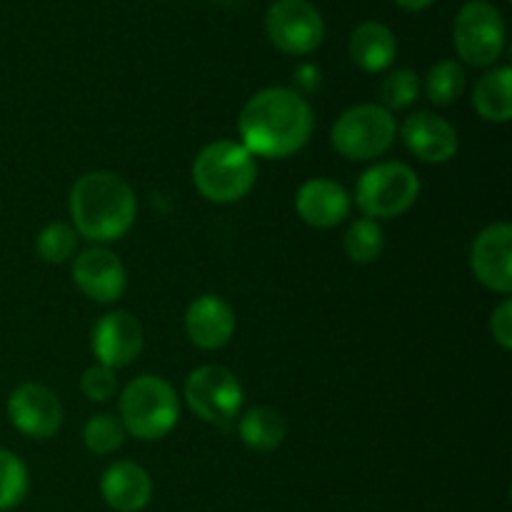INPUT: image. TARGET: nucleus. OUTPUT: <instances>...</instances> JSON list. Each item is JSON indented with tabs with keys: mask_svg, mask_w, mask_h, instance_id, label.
Instances as JSON below:
<instances>
[{
	"mask_svg": "<svg viewBox=\"0 0 512 512\" xmlns=\"http://www.w3.org/2000/svg\"><path fill=\"white\" fill-rule=\"evenodd\" d=\"M313 108L293 88H265L243 105L238 133L255 158L283 160L308 145L313 135Z\"/></svg>",
	"mask_w": 512,
	"mask_h": 512,
	"instance_id": "1",
	"label": "nucleus"
},
{
	"mask_svg": "<svg viewBox=\"0 0 512 512\" xmlns=\"http://www.w3.org/2000/svg\"><path fill=\"white\" fill-rule=\"evenodd\" d=\"M138 215V198L128 180L108 170L85 173L70 190L73 230L90 243H115L125 238Z\"/></svg>",
	"mask_w": 512,
	"mask_h": 512,
	"instance_id": "2",
	"label": "nucleus"
},
{
	"mask_svg": "<svg viewBox=\"0 0 512 512\" xmlns=\"http://www.w3.org/2000/svg\"><path fill=\"white\" fill-rule=\"evenodd\" d=\"M258 180L255 155L235 140H215L193 160V183L205 200L218 205L238 203Z\"/></svg>",
	"mask_w": 512,
	"mask_h": 512,
	"instance_id": "3",
	"label": "nucleus"
},
{
	"mask_svg": "<svg viewBox=\"0 0 512 512\" xmlns=\"http://www.w3.org/2000/svg\"><path fill=\"white\" fill-rule=\"evenodd\" d=\"M180 398L160 375H138L120 393V423L143 443L163 440L178 425Z\"/></svg>",
	"mask_w": 512,
	"mask_h": 512,
	"instance_id": "4",
	"label": "nucleus"
},
{
	"mask_svg": "<svg viewBox=\"0 0 512 512\" xmlns=\"http://www.w3.org/2000/svg\"><path fill=\"white\" fill-rule=\"evenodd\" d=\"M420 198V178L410 165L375 163L355 183V205L370 220L400 218Z\"/></svg>",
	"mask_w": 512,
	"mask_h": 512,
	"instance_id": "5",
	"label": "nucleus"
},
{
	"mask_svg": "<svg viewBox=\"0 0 512 512\" xmlns=\"http://www.w3.org/2000/svg\"><path fill=\"white\" fill-rule=\"evenodd\" d=\"M398 123L383 105L360 103L340 113L330 130V143L343 158L355 163L383 158L395 143Z\"/></svg>",
	"mask_w": 512,
	"mask_h": 512,
	"instance_id": "6",
	"label": "nucleus"
},
{
	"mask_svg": "<svg viewBox=\"0 0 512 512\" xmlns=\"http://www.w3.org/2000/svg\"><path fill=\"white\" fill-rule=\"evenodd\" d=\"M508 40L505 18L488 0H468L453 20L458 58L473 68H490L500 60Z\"/></svg>",
	"mask_w": 512,
	"mask_h": 512,
	"instance_id": "7",
	"label": "nucleus"
},
{
	"mask_svg": "<svg viewBox=\"0 0 512 512\" xmlns=\"http://www.w3.org/2000/svg\"><path fill=\"white\" fill-rule=\"evenodd\" d=\"M265 35L285 55L315 53L325 38V20L310 0H275L265 13Z\"/></svg>",
	"mask_w": 512,
	"mask_h": 512,
	"instance_id": "8",
	"label": "nucleus"
},
{
	"mask_svg": "<svg viewBox=\"0 0 512 512\" xmlns=\"http://www.w3.org/2000/svg\"><path fill=\"white\" fill-rule=\"evenodd\" d=\"M185 403L208 425H228L243 408V385L223 365H203L185 380Z\"/></svg>",
	"mask_w": 512,
	"mask_h": 512,
	"instance_id": "9",
	"label": "nucleus"
},
{
	"mask_svg": "<svg viewBox=\"0 0 512 512\" xmlns=\"http://www.w3.org/2000/svg\"><path fill=\"white\" fill-rule=\"evenodd\" d=\"M63 403L50 388L40 383H23L10 393L8 420L20 435L48 440L63 428Z\"/></svg>",
	"mask_w": 512,
	"mask_h": 512,
	"instance_id": "10",
	"label": "nucleus"
},
{
	"mask_svg": "<svg viewBox=\"0 0 512 512\" xmlns=\"http://www.w3.org/2000/svg\"><path fill=\"white\" fill-rule=\"evenodd\" d=\"M470 268L480 285L500 295L512 293V225H488L470 245Z\"/></svg>",
	"mask_w": 512,
	"mask_h": 512,
	"instance_id": "11",
	"label": "nucleus"
},
{
	"mask_svg": "<svg viewBox=\"0 0 512 512\" xmlns=\"http://www.w3.org/2000/svg\"><path fill=\"white\" fill-rule=\"evenodd\" d=\"M143 325L128 310L105 313L90 333V348L100 365L110 370L128 368L143 353Z\"/></svg>",
	"mask_w": 512,
	"mask_h": 512,
	"instance_id": "12",
	"label": "nucleus"
},
{
	"mask_svg": "<svg viewBox=\"0 0 512 512\" xmlns=\"http://www.w3.org/2000/svg\"><path fill=\"white\" fill-rule=\"evenodd\" d=\"M73 283L95 303H115L128 288V270L113 250L93 245L73 260Z\"/></svg>",
	"mask_w": 512,
	"mask_h": 512,
	"instance_id": "13",
	"label": "nucleus"
},
{
	"mask_svg": "<svg viewBox=\"0 0 512 512\" xmlns=\"http://www.w3.org/2000/svg\"><path fill=\"white\" fill-rule=\"evenodd\" d=\"M403 143L410 153L423 163H450L458 155L460 140L458 130L445 118L435 113H415L400 128Z\"/></svg>",
	"mask_w": 512,
	"mask_h": 512,
	"instance_id": "14",
	"label": "nucleus"
},
{
	"mask_svg": "<svg viewBox=\"0 0 512 512\" xmlns=\"http://www.w3.org/2000/svg\"><path fill=\"white\" fill-rule=\"evenodd\" d=\"M350 198L348 190L330 178H313L305 180L295 193V210H298L300 220L310 228L328 230L343 223L350 213Z\"/></svg>",
	"mask_w": 512,
	"mask_h": 512,
	"instance_id": "15",
	"label": "nucleus"
},
{
	"mask_svg": "<svg viewBox=\"0 0 512 512\" xmlns=\"http://www.w3.org/2000/svg\"><path fill=\"white\" fill-rule=\"evenodd\" d=\"M235 313L220 295H200L185 310V335L200 350H220L233 340Z\"/></svg>",
	"mask_w": 512,
	"mask_h": 512,
	"instance_id": "16",
	"label": "nucleus"
},
{
	"mask_svg": "<svg viewBox=\"0 0 512 512\" xmlns=\"http://www.w3.org/2000/svg\"><path fill=\"white\" fill-rule=\"evenodd\" d=\"M100 495L115 512H140L153 498V480L143 465L133 460H118L100 478Z\"/></svg>",
	"mask_w": 512,
	"mask_h": 512,
	"instance_id": "17",
	"label": "nucleus"
},
{
	"mask_svg": "<svg viewBox=\"0 0 512 512\" xmlns=\"http://www.w3.org/2000/svg\"><path fill=\"white\" fill-rule=\"evenodd\" d=\"M350 60L365 73H385L398 58V38L380 20H365L350 33Z\"/></svg>",
	"mask_w": 512,
	"mask_h": 512,
	"instance_id": "18",
	"label": "nucleus"
},
{
	"mask_svg": "<svg viewBox=\"0 0 512 512\" xmlns=\"http://www.w3.org/2000/svg\"><path fill=\"white\" fill-rule=\"evenodd\" d=\"M473 108L488 123H510L512 118V68L488 70L473 88Z\"/></svg>",
	"mask_w": 512,
	"mask_h": 512,
	"instance_id": "19",
	"label": "nucleus"
},
{
	"mask_svg": "<svg viewBox=\"0 0 512 512\" xmlns=\"http://www.w3.org/2000/svg\"><path fill=\"white\" fill-rule=\"evenodd\" d=\"M238 433L245 448L255 450V453H270V450L280 448V443L288 435V425L278 410L253 408L240 418Z\"/></svg>",
	"mask_w": 512,
	"mask_h": 512,
	"instance_id": "20",
	"label": "nucleus"
},
{
	"mask_svg": "<svg viewBox=\"0 0 512 512\" xmlns=\"http://www.w3.org/2000/svg\"><path fill=\"white\" fill-rule=\"evenodd\" d=\"M465 88H468V75L460 60H440L428 70L423 83L425 98L433 105H453L455 100L463 98Z\"/></svg>",
	"mask_w": 512,
	"mask_h": 512,
	"instance_id": "21",
	"label": "nucleus"
},
{
	"mask_svg": "<svg viewBox=\"0 0 512 512\" xmlns=\"http://www.w3.org/2000/svg\"><path fill=\"white\" fill-rule=\"evenodd\" d=\"M343 248H345V255H348L353 263L358 265L375 263V260L383 255V248H385V235L378 220H370V218L353 220L348 233H345L343 238Z\"/></svg>",
	"mask_w": 512,
	"mask_h": 512,
	"instance_id": "22",
	"label": "nucleus"
},
{
	"mask_svg": "<svg viewBox=\"0 0 512 512\" xmlns=\"http://www.w3.org/2000/svg\"><path fill=\"white\" fill-rule=\"evenodd\" d=\"M30 488V475L23 460L0 448V512L18 508Z\"/></svg>",
	"mask_w": 512,
	"mask_h": 512,
	"instance_id": "23",
	"label": "nucleus"
},
{
	"mask_svg": "<svg viewBox=\"0 0 512 512\" xmlns=\"http://www.w3.org/2000/svg\"><path fill=\"white\" fill-rule=\"evenodd\" d=\"M125 428L120 418L108 413L93 415L83 428V443L90 453L95 455H113L123 448L125 443Z\"/></svg>",
	"mask_w": 512,
	"mask_h": 512,
	"instance_id": "24",
	"label": "nucleus"
},
{
	"mask_svg": "<svg viewBox=\"0 0 512 512\" xmlns=\"http://www.w3.org/2000/svg\"><path fill=\"white\" fill-rule=\"evenodd\" d=\"M423 93V83H420L418 73L410 68L390 70L380 83V100H383L385 110H405L415 103Z\"/></svg>",
	"mask_w": 512,
	"mask_h": 512,
	"instance_id": "25",
	"label": "nucleus"
},
{
	"mask_svg": "<svg viewBox=\"0 0 512 512\" xmlns=\"http://www.w3.org/2000/svg\"><path fill=\"white\" fill-rule=\"evenodd\" d=\"M75 248H78V233L68 223L45 225L38 233V240H35V250H38L40 260L48 265H60L70 260Z\"/></svg>",
	"mask_w": 512,
	"mask_h": 512,
	"instance_id": "26",
	"label": "nucleus"
},
{
	"mask_svg": "<svg viewBox=\"0 0 512 512\" xmlns=\"http://www.w3.org/2000/svg\"><path fill=\"white\" fill-rule=\"evenodd\" d=\"M80 390L90 403H108L118 393V378L115 370L105 368V365H90L80 378Z\"/></svg>",
	"mask_w": 512,
	"mask_h": 512,
	"instance_id": "27",
	"label": "nucleus"
},
{
	"mask_svg": "<svg viewBox=\"0 0 512 512\" xmlns=\"http://www.w3.org/2000/svg\"><path fill=\"white\" fill-rule=\"evenodd\" d=\"M490 333L503 350H512V300L505 298L490 318Z\"/></svg>",
	"mask_w": 512,
	"mask_h": 512,
	"instance_id": "28",
	"label": "nucleus"
},
{
	"mask_svg": "<svg viewBox=\"0 0 512 512\" xmlns=\"http://www.w3.org/2000/svg\"><path fill=\"white\" fill-rule=\"evenodd\" d=\"M293 83L295 93H300L305 98V95L310 93H318L320 85H323V73H320V68L315 63H303L295 68Z\"/></svg>",
	"mask_w": 512,
	"mask_h": 512,
	"instance_id": "29",
	"label": "nucleus"
},
{
	"mask_svg": "<svg viewBox=\"0 0 512 512\" xmlns=\"http://www.w3.org/2000/svg\"><path fill=\"white\" fill-rule=\"evenodd\" d=\"M393 3L398 5V8L408 10V13H423V10L433 8L435 0H393Z\"/></svg>",
	"mask_w": 512,
	"mask_h": 512,
	"instance_id": "30",
	"label": "nucleus"
}]
</instances>
